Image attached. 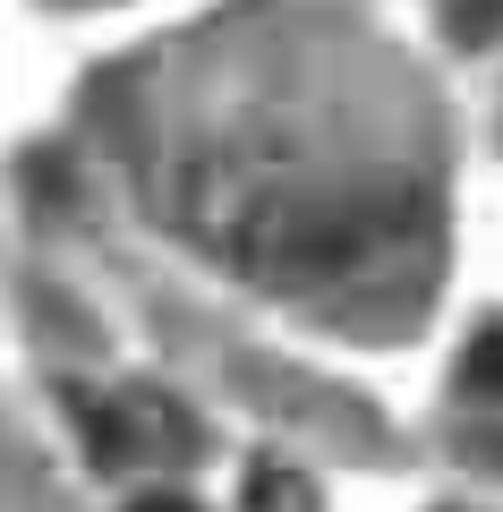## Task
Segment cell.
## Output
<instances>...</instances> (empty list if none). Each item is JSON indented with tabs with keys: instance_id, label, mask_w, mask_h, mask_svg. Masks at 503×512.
Masks as SVG:
<instances>
[{
	"instance_id": "obj_4",
	"label": "cell",
	"mask_w": 503,
	"mask_h": 512,
	"mask_svg": "<svg viewBox=\"0 0 503 512\" xmlns=\"http://www.w3.org/2000/svg\"><path fill=\"white\" fill-rule=\"evenodd\" d=\"M248 504L256 512H307V504H316V487H307L299 470H273V461H265V470L248 478Z\"/></svg>"
},
{
	"instance_id": "obj_6",
	"label": "cell",
	"mask_w": 503,
	"mask_h": 512,
	"mask_svg": "<svg viewBox=\"0 0 503 512\" xmlns=\"http://www.w3.org/2000/svg\"><path fill=\"white\" fill-rule=\"evenodd\" d=\"M69 9H94V0H69Z\"/></svg>"
},
{
	"instance_id": "obj_1",
	"label": "cell",
	"mask_w": 503,
	"mask_h": 512,
	"mask_svg": "<svg viewBox=\"0 0 503 512\" xmlns=\"http://www.w3.org/2000/svg\"><path fill=\"white\" fill-rule=\"evenodd\" d=\"M162 205L205 256H222L248 282H333L401 231L393 188H342L256 146L180 154L162 180Z\"/></svg>"
},
{
	"instance_id": "obj_5",
	"label": "cell",
	"mask_w": 503,
	"mask_h": 512,
	"mask_svg": "<svg viewBox=\"0 0 503 512\" xmlns=\"http://www.w3.org/2000/svg\"><path fill=\"white\" fill-rule=\"evenodd\" d=\"M128 512H197V504H188V495H171V487H162V495H137V504H128Z\"/></svg>"
},
{
	"instance_id": "obj_2",
	"label": "cell",
	"mask_w": 503,
	"mask_h": 512,
	"mask_svg": "<svg viewBox=\"0 0 503 512\" xmlns=\"http://www.w3.org/2000/svg\"><path fill=\"white\" fill-rule=\"evenodd\" d=\"M77 427L94 444V470H128V461H188L197 453V419L171 393L137 384L120 402H77Z\"/></svg>"
},
{
	"instance_id": "obj_3",
	"label": "cell",
	"mask_w": 503,
	"mask_h": 512,
	"mask_svg": "<svg viewBox=\"0 0 503 512\" xmlns=\"http://www.w3.org/2000/svg\"><path fill=\"white\" fill-rule=\"evenodd\" d=\"M461 384L469 393H486V402H503V316L486 333H469V350H461Z\"/></svg>"
}]
</instances>
